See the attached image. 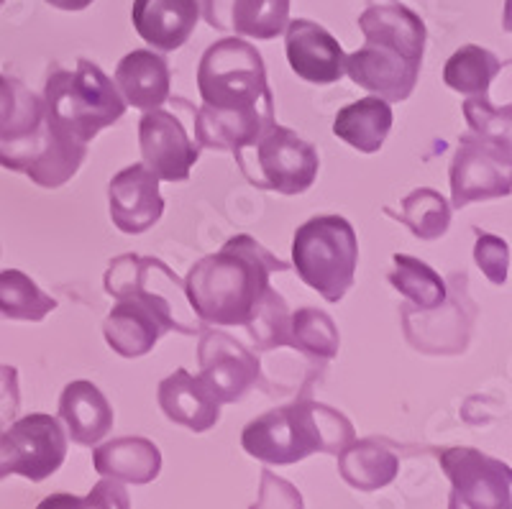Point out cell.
Segmentation results:
<instances>
[{
    "instance_id": "1",
    "label": "cell",
    "mask_w": 512,
    "mask_h": 509,
    "mask_svg": "<svg viewBox=\"0 0 512 509\" xmlns=\"http://www.w3.org/2000/svg\"><path fill=\"white\" fill-rule=\"evenodd\" d=\"M203 105L195 110L192 134L200 149L236 151L274 123V95L262 54L244 39H221L198 64Z\"/></svg>"
},
{
    "instance_id": "2",
    "label": "cell",
    "mask_w": 512,
    "mask_h": 509,
    "mask_svg": "<svg viewBox=\"0 0 512 509\" xmlns=\"http://www.w3.org/2000/svg\"><path fill=\"white\" fill-rule=\"evenodd\" d=\"M105 292L116 305L103 323L108 346L123 359L146 356L164 333L195 336L200 325L185 318V284L162 259L123 254L111 261L105 272Z\"/></svg>"
},
{
    "instance_id": "3",
    "label": "cell",
    "mask_w": 512,
    "mask_h": 509,
    "mask_svg": "<svg viewBox=\"0 0 512 509\" xmlns=\"http://www.w3.org/2000/svg\"><path fill=\"white\" fill-rule=\"evenodd\" d=\"M285 269L290 264L241 233L228 238L221 251L192 264L182 284L198 320L208 325H246L262 305L272 274Z\"/></svg>"
},
{
    "instance_id": "4",
    "label": "cell",
    "mask_w": 512,
    "mask_h": 509,
    "mask_svg": "<svg viewBox=\"0 0 512 509\" xmlns=\"http://www.w3.org/2000/svg\"><path fill=\"white\" fill-rule=\"evenodd\" d=\"M364 47L349 54L344 72L359 87L387 103L413 95L425 54V24L402 3L372 6L359 16Z\"/></svg>"
},
{
    "instance_id": "5",
    "label": "cell",
    "mask_w": 512,
    "mask_h": 509,
    "mask_svg": "<svg viewBox=\"0 0 512 509\" xmlns=\"http://www.w3.org/2000/svg\"><path fill=\"white\" fill-rule=\"evenodd\" d=\"M356 438L344 412L315 400H297L251 420L241 433V446L256 461L290 466L313 453L338 456Z\"/></svg>"
},
{
    "instance_id": "6",
    "label": "cell",
    "mask_w": 512,
    "mask_h": 509,
    "mask_svg": "<svg viewBox=\"0 0 512 509\" xmlns=\"http://www.w3.org/2000/svg\"><path fill=\"white\" fill-rule=\"evenodd\" d=\"M44 121L62 139L88 146L126 113L116 82L90 59H77L75 72L54 70L44 87Z\"/></svg>"
},
{
    "instance_id": "7",
    "label": "cell",
    "mask_w": 512,
    "mask_h": 509,
    "mask_svg": "<svg viewBox=\"0 0 512 509\" xmlns=\"http://www.w3.org/2000/svg\"><path fill=\"white\" fill-rule=\"evenodd\" d=\"M359 264V241L349 220L341 215H318L295 231L292 267L310 290L326 302L344 300Z\"/></svg>"
},
{
    "instance_id": "8",
    "label": "cell",
    "mask_w": 512,
    "mask_h": 509,
    "mask_svg": "<svg viewBox=\"0 0 512 509\" xmlns=\"http://www.w3.org/2000/svg\"><path fill=\"white\" fill-rule=\"evenodd\" d=\"M233 157L251 185L280 195L308 192L320 169L315 146L292 128L277 123H272L256 141L233 151Z\"/></svg>"
},
{
    "instance_id": "9",
    "label": "cell",
    "mask_w": 512,
    "mask_h": 509,
    "mask_svg": "<svg viewBox=\"0 0 512 509\" xmlns=\"http://www.w3.org/2000/svg\"><path fill=\"white\" fill-rule=\"evenodd\" d=\"M67 458V435L59 417L34 412L0 428V479L8 474L44 481Z\"/></svg>"
},
{
    "instance_id": "10",
    "label": "cell",
    "mask_w": 512,
    "mask_h": 509,
    "mask_svg": "<svg viewBox=\"0 0 512 509\" xmlns=\"http://www.w3.org/2000/svg\"><path fill=\"white\" fill-rule=\"evenodd\" d=\"M448 177L456 208L507 197L512 190L510 146L495 144L469 131L459 139Z\"/></svg>"
},
{
    "instance_id": "11",
    "label": "cell",
    "mask_w": 512,
    "mask_h": 509,
    "mask_svg": "<svg viewBox=\"0 0 512 509\" xmlns=\"http://www.w3.org/2000/svg\"><path fill=\"white\" fill-rule=\"evenodd\" d=\"M443 474L448 476L454 494L451 507L507 509L510 507V466L469 446L441 448L438 451Z\"/></svg>"
},
{
    "instance_id": "12",
    "label": "cell",
    "mask_w": 512,
    "mask_h": 509,
    "mask_svg": "<svg viewBox=\"0 0 512 509\" xmlns=\"http://www.w3.org/2000/svg\"><path fill=\"white\" fill-rule=\"evenodd\" d=\"M141 159L159 180L187 182L190 169L200 157V144L190 134L177 110H164L162 105L144 110L139 121Z\"/></svg>"
},
{
    "instance_id": "13",
    "label": "cell",
    "mask_w": 512,
    "mask_h": 509,
    "mask_svg": "<svg viewBox=\"0 0 512 509\" xmlns=\"http://www.w3.org/2000/svg\"><path fill=\"white\" fill-rule=\"evenodd\" d=\"M200 379L218 394V400H241L259 379V361L246 346L223 330L203 328L198 346Z\"/></svg>"
},
{
    "instance_id": "14",
    "label": "cell",
    "mask_w": 512,
    "mask_h": 509,
    "mask_svg": "<svg viewBox=\"0 0 512 509\" xmlns=\"http://www.w3.org/2000/svg\"><path fill=\"white\" fill-rule=\"evenodd\" d=\"M113 226L128 236H139L162 220L164 197L159 192V177L146 164H131L121 169L108 187Z\"/></svg>"
},
{
    "instance_id": "15",
    "label": "cell",
    "mask_w": 512,
    "mask_h": 509,
    "mask_svg": "<svg viewBox=\"0 0 512 509\" xmlns=\"http://www.w3.org/2000/svg\"><path fill=\"white\" fill-rule=\"evenodd\" d=\"M285 54L292 72L310 85H333L344 77L346 54L338 39L308 18L287 21Z\"/></svg>"
},
{
    "instance_id": "16",
    "label": "cell",
    "mask_w": 512,
    "mask_h": 509,
    "mask_svg": "<svg viewBox=\"0 0 512 509\" xmlns=\"http://www.w3.org/2000/svg\"><path fill=\"white\" fill-rule=\"evenodd\" d=\"M198 6L210 29L246 39H277L290 21V0H198Z\"/></svg>"
},
{
    "instance_id": "17",
    "label": "cell",
    "mask_w": 512,
    "mask_h": 509,
    "mask_svg": "<svg viewBox=\"0 0 512 509\" xmlns=\"http://www.w3.org/2000/svg\"><path fill=\"white\" fill-rule=\"evenodd\" d=\"M157 400L172 423L192 433H208L221 420L223 402L218 394L200 379V374L192 376L187 369H177L159 382Z\"/></svg>"
},
{
    "instance_id": "18",
    "label": "cell",
    "mask_w": 512,
    "mask_h": 509,
    "mask_svg": "<svg viewBox=\"0 0 512 509\" xmlns=\"http://www.w3.org/2000/svg\"><path fill=\"white\" fill-rule=\"evenodd\" d=\"M134 29L157 52L185 47L200 21L198 0H134Z\"/></svg>"
},
{
    "instance_id": "19",
    "label": "cell",
    "mask_w": 512,
    "mask_h": 509,
    "mask_svg": "<svg viewBox=\"0 0 512 509\" xmlns=\"http://www.w3.org/2000/svg\"><path fill=\"white\" fill-rule=\"evenodd\" d=\"M59 417L67 425L72 443L98 446L113 428V407L93 382H70L59 397Z\"/></svg>"
},
{
    "instance_id": "20",
    "label": "cell",
    "mask_w": 512,
    "mask_h": 509,
    "mask_svg": "<svg viewBox=\"0 0 512 509\" xmlns=\"http://www.w3.org/2000/svg\"><path fill=\"white\" fill-rule=\"evenodd\" d=\"M93 469L126 484H152L162 471V453L154 440L126 435L95 448Z\"/></svg>"
},
{
    "instance_id": "21",
    "label": "cell",
    "mask_w": 512,
    "mask_h": 509,
    "mask_svg": "<svg viewBox=\"0 0 512 509\" xmlns=\"http://www.w3.org/2000/svg\"><path fill=\"white\" fill-rule=\"evenodd\" d=\"M116 87L126 105L139 110L159 108L169 100L167 59L149 49H134L118 62Z\"/></svg>"
},
{
    "instance_id": "22",
    "label": "cell",
    "mask_w": 512,
    "mask_h": 509,
    "mask_svg": "<svg viewBox=\"0 0 512 509\" xmlns=\"http://www.w3.org/2000/svg\"><path fill=\"white\" fill-rule=\"evenodd\" d=\"M336 458L338 474L359 492H377V489L390 486L400 471L397 453L377 438H354Z\"/></svg>"
},
{
    "instance_id": "23",
    "label": "cell",
    "mask_w": 512,
    "mask_h": 509,
    "mask_svg": "<svg viewBox=\"0 0 512 509\" xmlns=\"http://www.w3.org/2000/svg\"><path fill=\"white\" fill-rule=\"evenodd\" d=\"M392 121L395 116H392L390 103L379 95H369L338 110L333 134L361 154H374L390 136Z\"/></svg>"
},
{
    "instance_id": "24",
    "label": "cell",
    "mask_w": 512,
    "mask_h": 509,
    "mask_svg": "<svg viewBox=\"0 0 512 509\" xmlns=\"http://www.w3.org/2000/svg\"><path fill=\"white\" fill-rule=\"evenodd\" d=\"M395 269L390 272V284L400 292L402 297H408L418 313L433 310V307L443 305L448 297L446 279L425 261L415 259L408 254H395Z\"/></svg>"
},
{
    "instance_id": "25",
    "label": "cell",
    "mask_w": 512,
    "mask_h": 509,
    "mask_svg": "<svg viewBox=\"0 0 512 509\" xmlns=\"http://www.w3.org/2000/svg\"><path fill=\"white\" fill-rule=\"evenodd\" d=\"M57 310V300L41 290L39 284L21 269L0 272V315L8 320L41 323Z\"/></svg>"
},
{
    "instance_id": "26",
    "label": "cell",
    "mask_w": 512,
    "mask_h": 509,
    "mask_svg": "<svg viewBox=\"0 0 512 509\" xmlns=\"http://www.w3.org/2000/svg\"><path fill=\"white\" fill-rule=\"evenodd\" d=\"M502 70V62L489 49L466 44L456 49L443 67V82L461 95H484Z\"/></svg>"
},
{
    "instance_id": "27",
    "label": "cell",
    "mask_w": 512,
    "mask_h": 509,
    "mask_svg": "<svg viewBox=\"0 0 512 509\" xmlns=\"http://www.w3.org/2000/svg\"><path fill=\"white\" fill-rule=\"evenodd\" d=\"M287 346L308 353L310 359L331 361L336 359L341 336L333 318L318 307H300L297 313H290V336Z\"/></svg>"
},
{
    "instance_id": "28",
    "label": "cell",
    "mask_w": 512,
    "mask_h": 509,
    "mask_svg": "<svg viewBox=\"0 0 512 509\" xmlns=\"http://www.w3.org/2000/svg\"><path fill=\"white\" fill-rule=\"evenodd\" d=\"M397 218L420 241H438L451 226V205L441 192L420 187L402 200Z\"/></svg>"
},
{
    "instance_id": "29",
    "label": "cell",
    "mask_w": 512,
    "mask_h": 509,
    "mask_svg": "<svg viewBox=\"0 0 512 509\" xmlns=\"http://www.w3.org/2000/svg\"><path fill=\"white\" fill-rule=\"evenodd\" d=\"M246 328H249L251 338H254V343L262 351L287 346V336H290V310H287V302L282 300L280 292H274L269 287L262 305L254 313V318L246 323Z\"/></svg>"
},
{
    "instance_id": "30",
    "label": "cell",
    "mask_w": 512,
    "mask_h": 509,
    "mask_svg": "<svg viewBox=\"0 0 512 509\" xmlns=\"http://www.w3.org/2000/svg\"><path fill=\"white\" fill-rule=\"evenodd\" d=\"M510 113V105L497 108V105L489 103L487 93L469 95V100H464V116L469 123V131L502 146H510Z\"/></svg>"
},
{
    "instance_id": "31",
    "label": "cell",
    "mask_w": 512,
    "mask_h": 509,
    "mask_svg": "<svg viewBox=\"0 0 512 509\" xmlns=\"http://www.w3.org/2000/svg\"><path fill=\"white\" fill-rule=\"evenodd\" d=\"M474 259H477L479 269L484 277L492 284L502 287L507 282V269H510V249L507 241L492 233H479L477 231V246H474Z\"/></svg>"
},
{
    "instance_id": "32",
    "label": "cell",
    "mask_w": 512,
    "mask_h": 509,
    "mask_svg": "<svg viewBox=\"0 0 512 509\" xmlns=\"http://www.w3.org/2000/svg\"><path fill=\"white\" fill-rule=\"evenodd\" d=\"M54 502H72V504H82V507H128V497L126 492H123L121 481L108 479V476H103V481L95 486L88 499L52 497L44 504H54Z\"/></svg>"
},
{
    "instance_id": "33",
    "label": "cell",
    "mask_w": 512,
    "mask_h": 509,
    "mask_svg": "<svg viewBox=\"0 0 512 509\" xmlns=\"http://www.w3.org/2000/svg\"><path fill=\"white\" fill-rule=\"evenodd\" d=\"M21 407V389H18V371L8 364H0V428L16 420Z\"/></svg>"
},
{
    "instance_id": "34",
    "label": "cell",
    "mask_w": 512,
    "mask_h": 509,
    "mask_svg": "<svg viewBox=\"0 0 512 509\" xmlns=\"http://www.w3.org/2000/svg\"><path fill=\"white\" fill-rule=\"evenodd\" d=\"M47 3L59 11H85L93 0H47Z\"/></svg>"
},
{
    "instance_id": "35",
    "label": "cell",
    "mask_w": 512,
    "mask_h": 509,
    "mask_svg": "<svg viewBox=\"0 0 512 509\" xmlns=\"http://www.w3.org/2000/svg\"><path fill=\"white\" fill-rule=\"evenodd\" d=\"M0 6H3V0H0Z\"/></svg>"
}]
</instances>
